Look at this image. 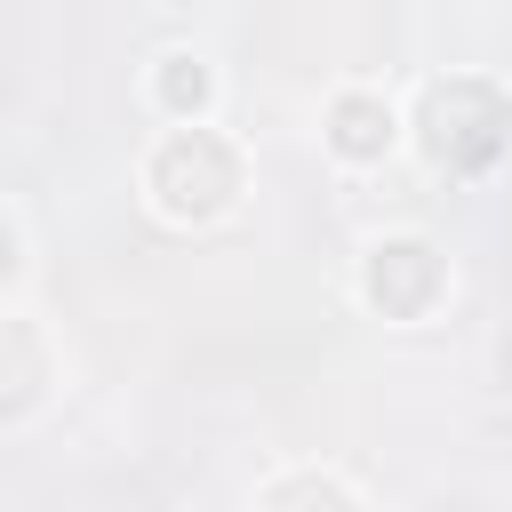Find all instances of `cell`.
<instances>
[{
	"mask_svg": "<svg viewBox=\"0 0 512 512\" xmlns=\"http://www.w3.org/2000/svg\"><path fill=\"white\" fill-rule=\"evenodd\" d=\"M408 136H416V152H424L440 176H488V168L512 152V96H504L496 80H480V72L424 80Z\"/></svg>",
	"mask_w": 512,
	"mask_h": 512,
	"instance_id": "cell-1",
	"label": "cell"
},
{
	"mask_svg": "<svg viewBox=\"0 0 512 512\" xmlns=\"http://www.w3.org/2000/svg\"><path fill=\"white\" fill-rule=\"evenodd\" d=\"M144 200L168 224H216L240 200V152H232V136H216L208 120H176L152 144V160H144Z\"/></svg>",
	"mask_w": 512,
	"mask_h": 512,
	"instance_id": "cell-2",
	"label": "cell"
},
{
	"mask_svg": "<svg viewBox=\"0 0 512 512\" xmlns=\"http://www.w3.org/2000/svg\"><path fill=\"white\" fill-rule=\"evenodd\" d=\"M360 296H368V312H384V320H432L440 312V296H448V256L424 240V232H384L368 256H360Z\"/></svg>",
	"mask_w": 512,
	"mask_h": 512,
	"instance_id": "cell-3",
	"label": "cell"
},
{
	"mask_svg": "<svg viewBox=\"0 0 512 512\" xmlns=\"http://www.w3.org/2000/svg\"><path fill=\"white\" fill-rule=\"evenodd\" d=\"M48 392H56V352H48V336H40L24 312H0V424L40 416Z\"/></svg>",
	"mask_w": 512,
	"mask_h": 512,
	"instance_id": "cell-4",
	"label": "cell"
},
{
	"mask_svg": "<svg viewBox=\"0 0 512 512\" xmlns=\"http://www.w3.org/2000/svg\"><path fill=\"white\" fill-rule=\"evenodd\" d=\"M320 136H328V152H336V160H352V168H376V160L400 144V112H392L376 88H344V96H328V120H320Z\"/></svg>",
	"mask_w": 512,
	"mask_h": 512,
	"instance_id": "cell-5",
	"label": "cell"
},
{
	"mask_svg": "<svg viewBox=\"0 0 512 512\" xmlns=\"http://www.w3.org/2000/svg\"><path fill=\"white\" fill-rule=\"evenodd\" d=\"M152 104L168 112V120H208V104H216V72L200 64V56H160L152 64Z\"/></svg>",
	"mask_w": 512,
	"mask_h": 512,
	"instance_id": "cell-6",
	"label": "cell"
},
{
	"mask_svg": "<svg viewBox=\"0 0 512 512\" xmlns=\"http://www.w3.org/2000/svg\"><path fill=\"white\" fill-rule=\"evenodd\" d=\"M256 504H360V480H336V472H288V480H264Z\"/></svg>",
	"mask_w": 512,
	"mask_h": 512,
	"instance_id": "cell-7",
	"label": "cell"
},
{
	"mask_svg": "<svg viewBox=\"0 0 512 512\" xmlns=\"http://www.w3.org/2000/svg\"><path fill=\"white\" fill-rule=\"evenodd\" d=\"M16 264H24V256H16V224H8V208H0V288L16 280Z\"/></svg>",
	"mask_w": 512,
	"mask_h": 512,
	"instance_id": "cell-8",
	"label": "cell"
}]
</instances>
